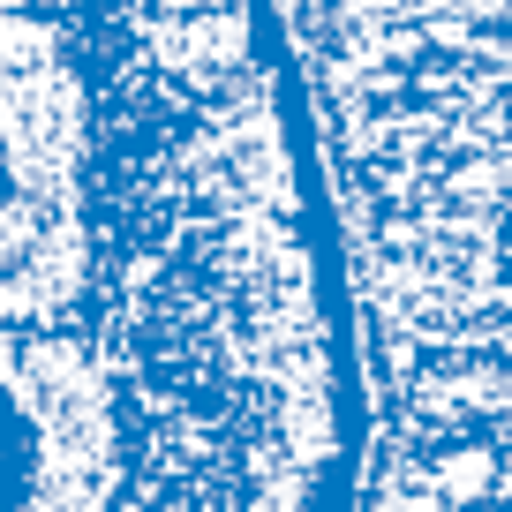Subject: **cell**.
Masks as SVG:
<instances>
[{
    "label": "cell",
    "mask_w": 512,
    "mask_h": 512,
    "mask_svg": "<svg viewBox=\"0 0 512 512\" xmlns=\"http://www.w3.org/2000/svg\"><path fill=\"white\" fill-rule=\"evenodd\" d=\"M415 467H505V0H264Z\"/></svg>",
    "instance_id": "1"
}]
</instances>
